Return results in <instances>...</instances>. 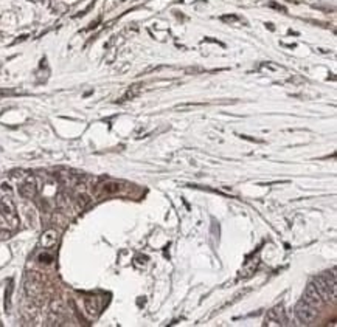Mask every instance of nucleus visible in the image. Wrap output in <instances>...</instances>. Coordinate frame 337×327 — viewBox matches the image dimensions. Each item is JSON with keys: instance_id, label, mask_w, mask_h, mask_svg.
Listing matches in <instances>:
<instances>
[{"instance_id": "9", "label": "nucleus", "mask_w": 337, "mask_h": 327, "mask_svg": "<svg viewBox=\"0 0 337 327\" xmlns=\"http://www.w3.org/2000/svg\"><path fill=\"white\" fill-rule=\"evenodd\" d=\"M86 312L92 318H95L99 313V306L97 304V299L95 298H87L86 299Z\"/></svg>"}, {"instance_id": "10", "label": "nucleus", "mask_w": 337, "mask_h": 327, "mask_svg": "<svg viewBox=\"0 0 337 327\" xmlns=\"http://www.w3.org/2000/svg\"><path fill=\"white\" fill-rule=\"evenodd\" d=\"M120 183L117 182H106L103 186H101V191L106 192V194H115V192L120 191Z\"/></svg>"}, {"instance_id": "8", "label": "nucleus", "mask_w": 337, "mask_h": 327, "mask_svg": "<svg viewBox=\"0 0 337 327\" xmlns=\"http://www.w3.org/2000/svg\"><path fill=\"white\" fill-rule=\"evenodd\" d=\"M58 244V233L55 230H47L40 237V245L42 248H53Z\"/></svg>"}, {"instance_id": "12", "label": "nucleus", "mask_w": 337, "mask_h": 327, "mask_svg": "<svg viewBox=\"0 0 337 327\" xmlns=\"http://www.w3.org/2000/svg\"><path fill=\"white\" fill-rule=\"evenodd\" d=\"M139 91H140V86H132V87L128 90V93L124 95V99H129V98L137 96V95H139Z\"/></svg>"}, {"instance_id": "6", "label": "nucleus", "mask_w": 337, "mask_h": 327, "mask_svg": "<svg viewBox=\"0 0 337 327\" xmlns=\"http://www.w3.org/2000/svg\"><path fill=\"white\" fill-rule=\"evenodd\" d=\"M303 301L308 303V304H311L313 307H316V309L323 304V299H322V296H320V293L317 291L314 284H308V287L305 290V295H303Z\"/></svg>"}, {"instance_id": "7", "label": "nucleus", "mask_w": 337, "mask_h": 327, "mask_svg": "<svg viewBox=\"0 0 337 327\" xmlns=\"http://www.w3.org/2000/svg\"><path fill=\"white\" fill-rule=\"evenodd\" d=\"M314 286L317 289V291L320 293V296H322L323 301H336V295L330 290V287H328V284L323 281L322 276H317V278L314 279Z\"/></svg>"}, {"instance_id": "13", "label": "nucleus", "mask_w": 337, "mask_h": 327, "mask_svg": "<svg viewBox=\"0 0 337 327\" xmlns=\"http://www.w3.org/2000/svg\"><path fill=\"white\" fill-rule=\"evenodd\" d=\"M39 261L40 262H45V264H50L53 261V256H48V254H40L39 256Z\"/></svg>"}, {"instance_id": "11", "label": "nucleus", "mask_w": 337, "mask_h": 327, "mask_svg": "<svg viewBox=\"0 0 337 327\" xmlns=\"http://www.w3.org/2000/svg\"><path fill=\"white\" fill-rule=\"evenodd\" d=\"M92 202V199L89 194H86V192H81V194L77 196V205L79 209H84V208H87Z\"/></svg>"}, {"instance_id": "2", "label": "nucleus", "mask_w": 337, "mask_h": 327, "mask_svg": "<svg viewBox=\"0 0 337 327\" xmlns=\"http://www.w3.org/2000/svg\"><path fill=\"white\" fill-rule=\"evenodd\" d=\"M0 214L3 216V219L10 223L13 228L19 225V217H18V209H16V203L13 200L11 192L3 194L0 197Z\"/></svg>"}, {"instance_id": "4", "label": "nucleus", "mask_w": 337, "mask_h": 327, "mask_svg": "<svg viewBox=\"0 0 337 327\" xmlns=\"http://www.w3.org/2000/svg\"><path fill=\"white\" fill-rule=\"evenodd\" d=\"M23 180L19 184V194L23 199H35L38 194V184H36V179L30 174H25Z\"/></svg>"}, {"instance_id": "3", "label": "nucleus", "mask_w": 337, "mask_h": 327, "mask_svg": "<svg viewBox=\"0 0 337 327\" xmlns=\"http://www.w3.org/2000/svg\"><path fill=\"white\" fill-rule=\"evenodd\" d=\"M296 316L301 324H311L317 318V309L305 301H300L296 306Z\"/></svg>"}, {"instance_id": "1", "label": "nucleus", "mask_w": 337, "mask_h": 327, "mask_svg": "<svg viewBox=\"0 0 337 327\" xmlns=\"http://www.w3.org/2000/svg\"><path fill=\"white\" fill-rule=\"evenodd\" d=\"M25 293L27 296L35 301V303H40L42 296H44V278L38 272H30L25 281Z\"/></svg>"}, {"instance_id": "5", "label": "nucleus", "mask_w": 337, "mask_h": 327, "mask_svg": "<svg viewBox=\"0 0 337 327\" xmlns=\"http://www.w3.org/2000/svg\"><path fill=\"white\" fill-rule=\"evenodd\" d=\"M264 324L266 326H284L286 324V315H284V310L283 307H274L267 312L266 315V320H264Z\"/></svg>"}]
</instances>
